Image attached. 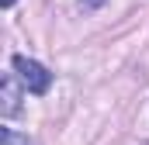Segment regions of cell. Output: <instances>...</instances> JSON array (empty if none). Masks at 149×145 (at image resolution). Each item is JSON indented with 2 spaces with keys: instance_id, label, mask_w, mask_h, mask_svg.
Segmentation results:
<instances>
[{
  "instance_id": "cell-2",
  "label": "cell",
  "mask_w": 149,
  "mask_h": 145,
  "mask_svg": "<svg viewBox=\"0 0 149 145\" xmlns=\"http://www.w3.org/2000/svg\"><path fill=\"white\" fill-rule=\"evenodd\" d=\"M21 90H24V83L17 79V72H7L0 79V114L3 117H14L21 110Z\"/></svg>"
},
{
  "instance_id": "cell-4",
  "label": "cell",
  "mask_w": 149,
  "mask_h": 145,
  "mask_svg": "<svg viewBox=\"0 0 149 145\" xmlns=\"http://www.w3.org/2000/svg\"><path fill=\"white\" fill-rule=\"evenodd\" d=\"M0 3H3V7H14V0H0Z\"/></svg>"
},
{
  "instance_id": "cell-3",
  "label": "cell",
  "mask_w": 149,
  "mask_h": 145,
  "mask_svg": "<svg viewBox=\"0 0 149 145\" xmlns=\"http://www.w3.org/2000/svg\"><path fill=\"white\" fill-rule=\"evenodd\" d=\"M101 3H104V0H80V7H83V10H94V7H101Z\"/></svg>"
},
{
  "instance_id": "cell-5",
  "label": "cell",
  "mask_w": 149,
  "mask_h": 145,
  "mask_svg": "<svg viewBox=\"0 0 149 145\" xmlns=\"http://www.w3.org/2000/svg\"><path fill=\"white\" fill-rule=\"evenodd\" d=\"M24 145H38V142H31V138H24Z\"/></svg>"
},
{
  "instance_id": "cell-1",
  "label": "cell",
  "mask_w": 149,
  "mask_h": 145,
  "mask_svg": "<svg viewBox=\"0 0 149 145\" xmlns=\"http://www.w3.org/2000/svg\"><path fill=\"white\" fill-rule=\"evenodd\" d=\"M14 72H17V79L24 83V90L35 93V97L49 93V86H52V72L45 69L42 62L28 59V55H14Z\"/></svg>"
}]
</instances>
